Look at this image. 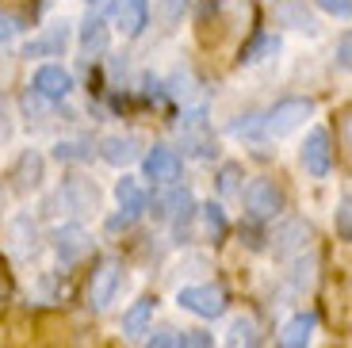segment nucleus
Instances as JSON below:
<instances>
[{
    "instance_id": "f257e3e1",
    "label": "nucleus",
    "mask_w": 352,
    "mask_h": 348,
    "mask_svg": "<svg viewBox=\"0 0 352 348\" xmlns=\"http://www.w3.org/2000/svg\"><path fill=\"white\" fill-rule=\"evenodd\" d=\"M310 115H314V100L310 96H287L264 115V134L268 138H287V134L299 131Z\"/></svg>"
},
{
    "instance_id": "f03ea898",
    "label": "nucleus",
    "mask_w": 352,
    "mask_h": 348,
    "mask_svg": "<svg viewBox=\"0 0 352 348\" xmlns=\"http://www.w3.org/2000/svg\"><path fill=\"white\" fill-rule=\"evenodd\" d=\"M176 303L195 318H222L226 314V287L222 283H192V287L176 291Z\"/></svg>"
},
{
    "instance_id": "7ed1b4c3",
    "label": "nucleus",
    "mask_w": 352,
    "mask_h": 348,
    "mask_svg": "<svg viewBox=\"0 0 352 348\" xmlns=\"http://www.w3.org/2000/svg\"><path fill=\"white\" fill-rule=\"evenodd\" d=\"M119 283H123V264L115 261V257H104L96 264V272L88 276V306L92 310H107L115 291H119Z\"/></svg>"
},
{
    "instance_id": "20e7f679",
    "label": "nucleus",
    "mask_w": 352,
    "mask_h": 348,
    "mask_svg": "<svg viewBox=\"0 0 352 348\" xmlns=\"http://www.w3.org/2000/svg\"><path fill=\"white\" fill-rule=\"evenodd\" d=\"M241 199H245V215L253 222H268V218H276L283 210V192L272 180H264V176H256L249 184L245 192H241Z\"/></svg>"
},
{
    "instance_id": "39448f33",
    "label": "nucleus",
    "mask_w": 352,
    "mask_h": 348,
    "mask_svg": "<svg viewBox=\"0 0 352 348\" xmlns=\"http://www.w3.org/2000/svg\"><path fill=\"white\" fill-rule=\"evenodd\" d=\"M176 131H180V146H184L188 157H214V134L207 127V111L203 107L188 111Z\"/></svg>"
},
{
    "instance_id": "423d86ee",
    "label": "nucleus",
    "mask_w": 352,
    "mask_h": 348,
    "mask_svg": "<svg viewBox=\"0 0 352 348\" xmlns=\"http://www.w3.org/2000/svg\"><path fill=\"white\" fill-rule=\"evenodd\" d=\"M54 199L65 203L73 215H96V210H100V188H96V180L73 173V176H65V180H62V188H58Z\"/></svg>"
},
{
    "instance_id": "0eeeda50",
    "label": "nucleus",
    "mask_w": 352,
    "mask_h": 348,
    "mask_svg": "<svg viewBox=\"0 0 352 348\" xmlns=\"http://www.w3.org/2000/svg\"><path fill=\"white\" fill-rule=\"evenodd\" d=\"M142 168H146V180L161 184V188H176V180H180V173H184V161H180L176 149L153 146V149H146V157H142Z\"/></svg>"
},
{
    "instance_id": "6e6552de",
    "label": "nucleus",
    "mask_w": 352,
    "mask_h": 348,
    "mask_svg": "<svg viewBox=\"0 0 352 348\" xmlns=\"http://www.w3.org/2000/svg\"><path fill=\"white\" fill-rule=\"evenodd\" d=\"M299 161H302V168H307L314 180L329 176V168H333V146H329V131L314 127V131L307 134V142H302V149H299Z\"/></svg>"
},
{
    "instance_id": "1a4fd4ad",
    "label": "nucleus",
    "mask_w": 352,
    "mask_h": 348,
    "mask_svg": "<svg viewBox=\"0 0 352 348\" xmlns=\"http://www.w3.org/2000/svg\"><path fill=\"white\" fill-rule=\"evenodd\" d=\"M31 92L38 100H50V104H62L73 92V73L62 65H38L35 77H31Z\"/></svg>"
},
{
    "instance_id": "9d476101",
    "label": "nucleus",
    "mask_w": 352,
    "mask_h": 348,
    "mask_svg": "<svg viewBox=\"0 0 352 348\" xmlns=\"http://www.w3.org/2000/svg\"><path fill=\"white\" fill-rule=\"evenodd\" d=\"M314 241V226L307 218H283L272 234V249L276 257H295V252H307V245Z\"/></svg>"
},
{
    "instance_id": "9b49d317",
    "label": "nucleus",
    "mask_w": 352,
    "mask_h": 348,
    "mask_svg": "<svg viewBox=\"0 0 352 348\" xmlns=\"http://www.w3.org/2000/svg\"><path fill=\"white\" fill-rule=\"evenodd\" d=\"M50 245H54V257L62 264H77L80 257H88V249H92V234H88L85 226H58L50 234Z\"/></svg>"
},
{
    "instance_id": "f8f14e48",
    "label": "nucleus",
    "mask_w": 352,
    "mask_h": 348,
    "mask_svg": "<svg viewBox=\"0 0 352 348\" xmlns=\"http://www.w3.org/2000/svg\"><path fill=\"white\" fill-rule=\"evenodd\" d=\"M111 23L126 39H138L150 23V0H115L111 4Z\"/></svg>"
},
{
    "instance_id": "ddd939ff",
    "label": "nucleus",
    "mask_w": 352,
    "mask_h": 348,
    "mask_svg": "<svg viewBox=\"0 0 352 348\" xmlns=\"http://www.w3.org/2000/svg\"><path fill=\"white\" fill-rule=\"evenodd\" d=\"M8 180H12V192H16V195L38 192V188H43V153H38V149L19 153V161L12 165Z\"/></svg>"
},
{
    "instance_id": "4468645a",
    "label": "nucleus",
    "mask_w": 352,
    "mask_h": 348,
    "mask_svg": "<svg viewBox=\"0 0 352 348\" xmlns=\"http://www.w3.org/2000/svg\"><path fill=\"white\" fill-rule=\"evenodd\" d=\"M8 249L16 252L19 261H27V257L38 252V222L31 215H16L8 222Z\"/></svg>"
},
{
    "instance_id": "2eb2a0df",
    "label": "nucleus",
    "mask_w": 352,
    "mask_h": 348,
    "mask_svg": "<svg viewBox=\"0 0 352 348\" xmlns=\"http://www.w3.org/2000/svg\"><path fill=\"white\" fill-rule=\"evenodd\" d=\"M138 153H142L138 134H107V138L100 142V157L115 168H126L131 161H138Z\"/></svg>"
},
{
    "instance_id": "dca6fc26",
    "label": "nucleus",
    "mask_w": 352,
    "mask_h": 348,
    "mask_svg": "<svg viewBox=\"0 0 352 348\" xmlns=\"http://www.w3.org/2000/svg\"><path fill=\"white\" fill-rule=\"evenodd\" d=\"M65 43H69V23H54L23 46V58H54V54L65 50Z\"/></svg>"
},
{
    "instance_id": "f3484780",
    "label": "nucleus",
    "mask_w": 352,
    "mask_h": 348,
    "mask_svg": "<svg viewBox=\"0 0 352 348\" xmlns=\"http://www.w3.org/2000/svg\"><path fill=\"white\" fill-rule=\"evenodd\" d=\"M276 19L295 27V31H302V35H318V19L307 12L302 0H276Z\"/></svg>"
},
{
    "instance_id": "a211bd4d",
    "label": "nucleus",
    "mask_w": 352,
    "mask_h": 348,
    "mask_svg": "<svg viewBox=\"0 0 352 348\" xmlns=\"http://www.w3.org/2000/svg\"><path fill=\"white\" fill-rule=\"evenodd\" d=\"M310 337H314V314L302 310L295 318H287L280 329V348H307Z\"/></svg>"
},
{
    "instance_id": "6ab92c4d",
    "label": "nucleus",
    "mask_w": 352,
    "mask_h": 348,
    "mask_svg": "<svg viewBox=\"0 0 352 348\" xmlns=\"http://www.w3.org/2000/svg\"><path fill=\"white\" fill-rule=\"evenodd\" d=\"M115 199H119V210L131 215L134 222L142 218V210L150 207V199H146V192H142V184L134 180V176H123V180L115 184Z\"/></svg>"
},
{
    "instance_id": "aec40b11",
    "label": "nucleus",
    "mask_w": 352,
    "mask_h": 348,
    "mask_svg": "<svg viewBox=\"0 0 352 348\" xmlns=\"http://www.w3.org/2000/svg\"><path fill=\"white\" fill-rule=\"evenodd\" d=\"M150 318H153V298H138V303L123 314V333H126V337H142V333H150Z\"/></svg>"
},
{
    "instance_id": "412c9836",
    "label": "nucleus",
    "mask_w": 352,
    "mask_h": 348,
    "mask_svg": "<svg viewBox=\"0 0 352 348\" xmlns=\"http://www.w3.org/2000/svg\"><path fill=\"white\" fill-rule=\"evenodd\" d=\"M107 23L100 16H88L85 23H80V50L85 54H100V50H107Z\"/></svg>"
},
{
    "instance_id": "4be33fe9",
    "label": "nucleus",
    "mask_w": 352,
    "mask_h": 348,
    "mask_svg": "<svg viewBox=\"0 0 352 348\" xmlns=\"http://www.w3.org/2000/svg\"><path fill=\"white\" fill-rule=\"evenodd\" d=\"M199 218H203V230H207V237H214V241H222V237H226L230 222H226V210H222L219 203H203V207H199Z\"/></svg>"
},
{
    "instance_id": "5701e85b",
    "label": "nucleus",
    "mask_w": 352,
    "mask_h": 348,
    "mask_svg": "<svg viewBox=\"0 0 352 348\" xmlns=\"http://www.w3.org/2000/svg\"><path fill=\"white\" fill-rule=\"evenodd\" d=\"M195 85H199V80H195L192 69H176L173 77H168V96H173V100H184V104H192L195 92H199Z\"/></svg>"
},
{
    "instance_id": "b1692460",
    "label": "nucleus",
    "mask_w": 352,
    "mask_h": 348,
    "mask_svg": "<svg viewBox=\"0 0 352 348\" xmlns=\"http://www.w3.org/2000/svg\"><path fill=\"white\" fill-rule=\"evenodd\" d=\"M54 157H58V161H88V157H92V142L62 138V142H54Z\"/></svg>"
},
{
    "instance_id": "393cba45",
    "label": "nucleus",
    "mask_w": 352,
    "mask_h": 348,
    "mask_svg": "<svg viewBox=\"0 0 352 348\" xmlns=\"http://www.w3.org/2000/svg\"><path fill=\"white\" fill-rule=\"evenodd\" d=\"M276 50H280V35H261L253 46L241 50V61H264L268 54H276Z\"/></svg>"
},
{
    "instance_id": "a878e982",
    "label": "nucleus",
    "mask_w": 352,
    "mask_h": 348,
    "mask_svg": "<svg viewBox=\"0 0 352 348\" xmlns=\"http://www.w3.org/2000/svg\"><path fill=\"white\" fill-rule=\"evenodd\" d=\"M230 134H238V138H256V134H264V119L256 111L238 115V119L230 122Z\"/></svg>"
},
{
    "instance_id": "bb28decb",
    "label": "nucleus",
    "mask_w": 352,
    "mask_h": 348,
    "mask_svg": "<svg viewBox=\"0 0 352 348\" xmlns=\"http://www.w3.org/2000/svg\"><path fill=\"white\" fill-rule=\"evenodd\" d=\"M241 165H234V161H226V165L219 168V192L222 195H238V192H245L241 188Z\"/></svg>"
},
{
    "instance_id": "cd10ccee",
    "label": "nucleus",
    "mask_w": 352,
    "mask_h": 348,
    "mask_svg": "<svg viewBox=\"0 0 352 348\" xmlns=\"http://www.w3.org/2000/svg\"><path fill=\"white\" fill-rule=\"evenodd\" d=\"M333 226H337V237H341V241H352V195H344V199L337 203Z\"/></svg>"
},
{
    "instance_id": "c85d7f7f",
    "label": "nucleus",
    "mask_w": 352,
    "mask_h": 348,
    "mask_svg": "<svg viewBox=\"0 0 352 348\" xmlns=\"http://www.w3.org/2000/svg\"><path fill=\"white\" fill-rule=\"evenodd\" d=\"M176 348H214V337L207 329H184L176 333Z\"/></svg>"
},
{
    "instance_id": "c756f323",
    "label": "nucleus",
    "mask_w": 352,
    "mask_h": 348,
    "mask_svg": "<svg viewBox=\"0 0 352 348\" xmlns=\"http://www.w3.org/2000/svg\"><path fill=\"white\" fill-rule=\"evenodd\" d=\"M19 31H23V16H16V12H0V46L12 43Z\"/></svg>"
},
{
    "instance_id": "7c9ffc66",
    "label": "nucleus",
    "mask_w": 352,
    "mask_h": 348,
    "mask_svg": "<svg viewBox=\"0 0 352 348\" xmlns=\"http://www.w3.org/2000/svg\"><path fill=\"white\" fill-rule=\"evenodd\" d=\"M314 4L333 19H352V0H314Z\"/></svg>"
},
{
    "instance_id": "2f4dec72",
    "label": "nucleus",
    "mask_w": 352,
    "mask_h": 348,
    "mask_svg": "<svg viewBox=\"0 0 352 348\" xmlns=\"http://www.w3.org/2000/svg\"><path fill=\"white\" fill-rule=\"evenodd\" d=\"M337 65H341L344 73H352V31H344V35L337 39Z\"/></svg>"
},
{
    "instance_id": "473e14b6",
    "label": "nucleus",
    "mask_w": 352,
    "mask_h": 348,
    "mask_svg": "<svg viewBox=\"0 0 352 348\" xmlns=\"http://www.w3.org/2000/svg\"><path fill=\"white\" fill-rule=\"evenodd\" d=\"M188 8V0H161V16H165V23H180V16H184Z\"/></svg>"
},
{
    "instance_id": "72a5a7b5",
    "label": "nucleus",
    "mask_w": 352,
    "mask_h": 348,
    "mask_svg": "<svg viewBox=\"0 0 352 348\" xmlns=\"http://www.w3.org/2000/svg\"><path fill=\"white\" fill-rule=\"evenodd\" d=\"M146 348H176V333H173V329L153 333V337H150V345H146Z\"/></svg>"
},
{
    "instance_id": "f704fd0d",
    "label": "nucleus",
    "mask_w": 352,
    "mask_h": 348,
    "mask_svg": "<svg viewBox=\"0 0 352 348\" xmlns=\"http://www.w3.org/2000/svg\"><path fill=\"white\" fill-rule=\"evenodd\" d=\"M341 142H344V149H349V157H352V111L341 115Z\"/></svg>"
},
{
    "instance_id": "c9c22d12",
    "label": "nucleus",
    "mask_w": 352,
    "mask_h": 348,
    "mask_svg": "<svg viewBox=\"0 0 352 348\" xmlns=\"http://www.w3.org/2000/svg\"><path fill=\"white\" fill-rule=\"evenodd\" d=\"M126 226H134V218H131V215H115V218H107V230H111V234H115V230H126Z\"/></svg>"
},
{
    "instance_id": "e433bc0d",
    "label": "nucleus",
    "mask_w": 352,
    "mask_h": 348,
    "mask_svg": "<svg viewBox=\"0 0 352 348\" xmlns=\"http://www.w3.org/2000/svg\"><path fill=\"white\" fill-rule=\"evenodd\" d=\"M12 131H16V127H12L8 111H4V107H0V142H8V138H12Z\"/></svg>"
},
{
    "instance_id": "4c0bfd02",
    "label": "nucleus",
    "mask_w": 352,
    "mask_h": 348,
    "mask_svg": "<svg viewBox=\"0 0 352 348\" xmlns=\"http://www.w3.org/2000/svg\"><path fill=\"white\" fill-rule=\"evenodd\" d=\"M0 207H4V192H0Z\"/></svg>"
}]
</instances>
